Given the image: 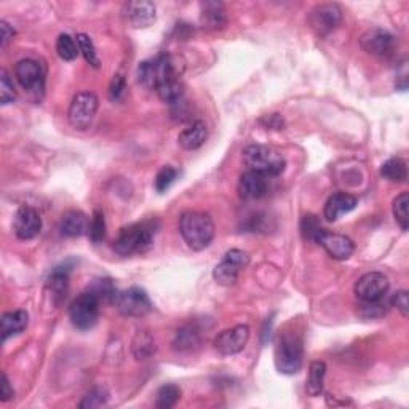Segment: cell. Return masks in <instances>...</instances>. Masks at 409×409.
<instances>
[{
  "label": "cell",
  "instance_id": "d6a6232c",
  "mask_svg": "<svg viewBox=\"0 0 409 409\" xmlns=\"http://www.w3.org/2000/svg\"><path fill=\"white\" fill-rule=\"evenodd\" d=\"M56 52H58L60 58L65 61H74L80 53L77 42L69 34H61L58 37V40H56Z\"/></svg>",
  "mask_w": 409,
  "mask_h": 409
},
{
  "label": "cell",
  "instance_id": "7bdbcfd3",
  "mask_svg": "<svg viewBox=\"0 0 409 409\" xmlns=\"http://www.w3.org/2000/svg\"><path fill=\"white\" fill-rule=\"evenodd\" d=\"M13 37L15 29L7 21H0V47H2V50L7 48L9 43L13 40Z\"/></svg>",
  "mask_w": 409,
  "mask_h": 409
},
{
  "label": "cell",
  "instance_id": "7402d4cb",
  "mask_svg": "<svg viewBox=\"0 0 409 409\" xmlns=\"http://www.w3.org/2000/svg\"><path fill=\"white\" fill-rule=\"evenodd\" d=\"M88 228H90V221H88L86 215L82 211H69L62 216L60 223V230L62 237L75 238L88 234Z\"/></svg>",
  "mask_w": 409,
  "mask_h": 409
},
{
  "label": "cell",
  "instance_id": "4fadbf2b",
  "mask_svg": "<svg viewBox=\"0 0 409 409\" xmlns=\"http://www.w3.org/2000/svg\"><path fill=\"white\" fill-rule=\"evenodd\" d=\"M250 341V326L237 325L234 328L224 330L215 339V349L224 357L237 355L247 347Z\"/></svg>",
  "mask_w": 409,
  "mask_h": 409
},
{
  "label": "cell",
  "instance_id": "bcb514c9",
  "mask_svg": "<svg viewBox=\"0 0 409 409\" xmlns=\"http://www.w3.org/2000/svg\"><path fill=\"white\" fill-rule=\"evenodd\" d=\"M272 325H274V320H272V318H267L266 328L262 330V342H264V344L270 341V336H272Z\"/></svg>",
  "mask_w": 409,
  "mask_h": 409
},
{
  "label": "cell",
  "instance_id": "4dcf8cb0",
  "mask_svg": "<svg viewBox=\"0 0 409 409\" xmlns=\"http://www.w3.org/2000/svg\"><path fill=\"white\" fill-rule=\"evenodd\" d=\"M88 291L93 293L99 302H112L114 304L117 289L114 286V283L109 279H98L94 280L90 286H88Z\"/></svg>",
  "mask_w": 409,
  "mask_h": 409
},
{
  "label": "cell",
  "instance_id": "ffe728a7",
  "mask_svg": "<svg viewBox=\"0 0 409 409\" xmlns=\"http://www.w3.org/2000/svg\"><path fill=\"white\" fill-rule=\"evenodd\" d=\"M200 7L201 26L208 30H219L225 28V24H228V15H225L224 5L221 2H203Z\"/></svg>",
  "mask_w": 409,
  "mask_h": 409
},
{
  "label": "cell",
  "instance_id": "ac0fdd59",
  "mask_svg": "<svg viewBox=\"0 0 409 409\" xmlns=\"http://www.w3.org/2000/svg\"><path fill=\"white\" fill-rule=\"evenodd\" d=\"M267 179L269 178H266V176L248 169L247 173L240 176V181H238V195L243 200L262 198L267 192Z\"/></svg>",
  "mask_w": 409,
  "mask_h": 409
},
{
  "label": "cell",
  "instance_id": "5bb4252c",
  "mask_svg": "<svg viewBox=\"0 0 409 409\" xmlns=\"http://www.w3.org/2000/svg\"><path fill=\"white\" fill-rule=\"evenodd\" d=\"M360 45L369 55L387 58L395 50V37L386 29L373 28L362 35Z\"/></svg>",
  "mask_w": 409,
  "mask_h": 409
},
{
  "label": "cell",
  "instance_id": "b9f144b4",
  "mask_svg": "<svg viewBox=\"0 0 409 409\" xmlns=\"http://www.w3.org/2000/svg\"><path fill=\"white\" fill-rule=\"evenodd\" d=\"M390 306L395 307L396 310H398L403 317H408V313H409V299H408V291H405V289H401V291H396L393 296H392V299H390L388 302Z\"/></svg>",
  "mask_w": 409,
  "mask_h": 409
},
{
  "label": "cell",
  "instance_id": "277c9868",
  "mask_svg": "<svg viewBox=\"0 0 409 409\" xmlns=\"http://www.w3.org/2000/svg\"><path fill=\"white\" fill-rule=\"evenodd\" d=\"M304 363V344L294 332H285L275 345V366L281 374L299 373Z\"/></svg>",
  "mask_w": 409,
  "mask_h": 409
},
{
  "label": "cell",
  "instance_id": "836d02e7",
  "mask_svg": "<svg viewBox=\"0 0 409 409\" xmlns=\"http://www.w3.org/2000/svg\"><path fill=\"white\" fill-rule=\"evenodd\" d=\"M325 229L320 224V219L315 215H306L301 221V234L304 237L306 242H317L318 235L322 234Z\"/></svg>",
  "mask_w": 409,
  "mask_h": 409
},
{
  "label": "cell",
  "instance_id": "5b68a950",
  "mask_svg": "<svg viewBox=\"0 0 409 409\" xmlns=\"http://www.w3.org/2000/svg\"><path fill=\"white\" fill-rule=\"evenodd\" d=\"M173 75H178V71L168 55H159L152 60L142 61L138 67V80L146 90H157L160 84Z\"/></svg>",
  "mask_w": 409,
  "mask_h": 409
},
{
  "label": "cell",
  "instance_id": "2e32d148",
  "mask_svg": "<svg viewBox=\"0 0 409 409\" xmlns=\"http://www.w3.org/2000/svg\"><path fill=\"white\" fill-rule=\"evenodd\" d=\"M15 235L20 240H33L42 230V218L30 206H21L13 219Z\"/></svg>",
  "mask_w": 409,
  "mask_h": 409
},
{
  "label": "cell",
  "instance_id": "7c38bea8",
  "mask_svg": "<svg viewBox=\"0 0 409 409\" xmlns=\"http://www.w3.org/2000/svg\"><path fill=\"white\" fill-rule=\"evenodd\" d=\"M342 21V10L337 4H322L309 13V24L318 35H328Z\"/></svg>",
  "mask_w": 409,
  "mask_h": 409
},
{
  "label": "cell",
  "instance_id": "8d00e7d4",
  "mask_svg": "<svg viewBox=\"0 0 409 409\" xmlns=\"http://www.w3.org/2000/svg\"><path fill=\"white\" fill-rule=\"evenodd\" d=\"M88 237L93 243H101L106 237V219L103 211L96 210L93 213V218L90 221V228H88Z\"/></svg>",
  "mask_w": 409,
  "mask_h": 409
},
{
  "label": "cell",
  "instance_id": "6da1fadb",
  "mask_svg": "<svg viewBox=\"0 0 409 409\" xmlns=\"http://www.w3.org/2000/svg\"><path fill=\"white\" fill-rule=\"evenodd\" d=\"M179 232L189 248L201 251L208 248L215 238V223L206 213L186 211L179 218Z\"/></svg>",
  "mask_w": 409,
  "mask_h": 409
},
{
  "label": "cell",
  "instance_id": "f6af8a7d",
  "mask_svg": "<svg viewBox=\"0 0 409 409\" xmlns=\"http://www.w3.org/2000/svg\"><path fill=\"white\" fill-rule=\"evenodd\" d=\"M262 121H267V128H275V130H283V118L279 114H272Z\"/></svg>",
  "mask_w": 409,
  "mask_h": 409
},
{
  "label": "cell",
  "instance_id": "ab89813d",
  "mask_svg": "<svg viewBox=\"0 0 409 409\" xmlns=\"http://www.w3.org/2000/svg\"><path fill=\"white\" fill-rule=\"evenodd\" d=\"M387 302L386 299L376 301V302H362L360 304V315L364 318H377L386 315L387 312Z\"/></svg>",
  "mask_w": 409,
  "mask_h": 409
},
{
  "label": "cell",
  "instance_id": "30bf717a",
  "mask_svg": "<svg viewBox=\"0 0 409 409\" xmlns=\"http://www.w3.org/2000/svg\"><path fill=\"white\" fill-rule=\"evenodd\" d=\"M15 77L24 91L33 94L35 99H40L45 90V69L35 60H21L15 66Z\"/></svg>",
  "mask_w": 409,
  "mask_h": 409
},
{
  "label": "cell",
  "instance_id": "1f68e13d",
  "mask_svg": "<svg viewBox=\"0 0 409 409\" xmlns=\"http://www.w3.org/2000/svg\"><path fill=\"white\" fill-rule=\"evenodd\" d=\"M77 47H79V52L82 53V56H84L88 65L93 66L94 69H99V66H101L99 56H98L96 48H94V43L90 37H88L86 34H79L77 35Z\"/></svg>",
  "mask_w": 409,
  "mask_h": 409
},
{
  "label": "cell",
  "instance_id": "4316f807",
  "mask_svg": "<svg viewBox=\"0 0 409 409\" xmlns=\"http://www.w3.org/2000/svg\"><path fill=\"white\" fill-rule=\"evenodd\" d=\"M381 176L390 182H405L408 179L406 162L400 157H393L381 167Z\"/></svg>",
  "mask_w": 409,
  "mask_h": 409
},
{
  "label": "cell",
  "instance_id": "484cf974",
  "mask_svg": "<svg viewBox=\"0 0 409 409\" xmlns=\"http://www.w3.org/2000/svg\"><path fill=\"white\" fill-rule=\"evenodd\" d=\"M131 350H133L136 360H147V358L152 357L157 350L152 335L147 331H138V335L133 339Z\"/></svg>",
  "mask_w": 409,
  "mask_h": 409
},
{
  "label": "cell",
  "instance_id": "9c48e42d",
  "mask_svg": "<svg viewBox=\"0 0 409 409\" xmlns=\"http://www.w3.org/2000/svg\"><path fill=\"white\" fill-rule=\"evenodd\" d=\"M114 306L125 317L141 318L152 310V302L142 288L131 286L123 291H117Z\"/></svg>",
  "mask_w": 409,
  "mask_h": 409
},
{
  "label": "cell",
  "instance_id": "ba28073f",
  "mask_svg": "<svg viewBox=\"0 0 409 409\" xmlns=\"http://www.w3.org/2000/svg\"><path fill=\"white\" fill-rule=\"evenodd\" d=\"M250 266V256L243 250L232 248L224 254L221 262L213 270V279L218 285L230 286L238 280V276Z\"/></svg>",
  "mask_w": 409,
  "mask_h": 409
},
{
  "label": "cell",
  "instance_id": "f546056e",
  "mask_svg": "<svg viewBox=\"0 0 409 409\" xmlns=\"http://www.w3.org/2000/svg\"><path fill=\"white\" fill-rule=\"evenodd\" d=\"M181 395V388L176 383H167V386L160 387L159 392H157L155 406L159 409H172L178 405Z\"/></svg>",
  "mask_w": 409,
  "mask_h": 409
},
{
  "label": "cell",
  "instance_id": "60d3db41",
  "mask_svg": "<svg viewBox=\"0 0 409 409\" xmlns=\"http://www.w3.org/2000/svg\"><path fill=\"white\" fill-rule=\"evenodd\" d=\"M125 93H127V80H125L123 75L117 74L114 75V79H112L109 85V99L114 101V103H118V101L123 99Z\"/></svg>",
  "mask_w": 409,
  "mask_h": 409
},
{
  "label": "cell",
  "instance_id": "d590c367",
  "mask_svg": "<svg viewBox=\"0 0 409 409\" xmlns=\"http://www.w3.org/2000/svg\"><path fill=\"white\" fill-rule=\"evenodd\" d=\"M109 395L104 388H93L88 392L82 401L79 403V408L82 409H93V408H101L108 405Z\"/></svg>",
  "mask_w": 409,
  "mask_h": 409
},
{
  "label": "cell",
  "instance_id": "9a60e30c",
  "mask_svg": "<svg viewBox=\"0 0 409 409\" xmlns=\"http://www.w3.org/2000/svg\"><path fill=\"white\" fill-rule=\"evenodd\" d=\"M123 18L131 28L146 29L155 23V5L147 0H136L123 5Z\"/></svg>",
  "mask_w": 409,
  "mask_h": 409
},
{
  "label": "cell",
  "instance_id": "ee69618b",
  "mask_svg": "<svg viewBox=\"0 0 409 409\" xmlns=\"http://www.w3.org/2000/svg\"><path fill=\"white\" fill-rule=\"evenodd\" d=\"M15 396V392H13V388H11L10 386V381H9V377L7 374H2V396H0V400H2L4 403H7L9 400H11Z\"/></svg>",
  "mask_w": 409,
  "mask_h": 409
},
{
  "label": "cell",
  "instance_id": "d6986e66",
  "mask_svg": "<svg viewBox=\"0 0 409 409\" xmlns=\"http://www.w3.org/2000/svg\"><path fill=\"white\" fill-rule=\"evenodd\" d=\"M357 198L354 195L345 194V192H337L332 194L325 205V218L326 221L336 223L339 218H342L344 215H347L352 210L357 208Z\"/></svg>",
  "mask_w": 409,
  "mask_h": 409
},
{
  "label": "cell",
  "instance_id": "e0dca14e",
  "mask_svg": "<svg viewBox=\"0 0 409 409\" xmlns=\"http://www.w3.org/2000/svg\"><path fill=\"white\" fill-rule=\"evenodd\" d=\"M317 245H320L326 253H328L332 259L345 261L354 254L355 243L350 240L349 237L341 234H332V232L323 230L317 238Z\"/></svg>",
  "mask_w": 409,
  "mask_h": 409
},
{
  "label": "cell",
  "instance_id": "603a6c76",
  "mask_svg": "<svg viewBox=\"0 0 409 409\" xmlns=\"http://www.w3.org/2000/svg\"><path fill=\"white\" fill-rule=\"evenodd\" d=\"M29 315L26 310L7 312L2 315V342H7L10 337H15L28 328Z\"/></svg>",
  "mask_w": 409,
  "mask_h": 409
},
{
  "label": "cell",
  "instance_id": "44dd1931",
  "mask_svg": "<svg viewBox=\"0 0 409 409\" xmlns=\"http://www.w3.org/2000/svg\"><path fill=\"white\" fill-rule=\"evenodd\" d=\"M206 138H208V127L203 121H197L181 131L178 142L184 150H197L203 146Z\"/></svg>",
  "mask_w": 409,
  "mask_h": 409
},
{
  "label": "cell",
  "instance_id": "cb8c5ba5",
  "mask_svg": "<svg viewBox=\"0 0 409 409\" xmlns=\"http://www.w3.org/2000/svg\"><path fill=\"white\" fill-rule=\"evenodd\" d=\"M69 272H71V267L65 264V266L55 267L53 272L48 276L47 285L53 294L56 304H60V302L66 298L69 288Z\"/></svg>",
  "mask_w": 409,
  "mask_h": 409
},
{
  "label": "cell",
  "instance_id": "8992f818",
  "mask_svg": "<svg viewBox=\"0 0 409 409\" xmlns=\"http://www.w3.org/2000/svg\"><path fill=\"white\" fill-rule=\"evenodd\" d=\"M99 299L86 289L72 301L71 307H69V318L74 328L80 331L91 330L94 325L98 323L99 318Z\"/></svg>",
  "mask_w": 409,
  "mask_h": 409
},
{
  "label": "cell",
  "instance_id": "f35d334b",
  "mask_svg": "<svg viewBox=\"0 0 409 409\" xmlns=\"http://www.w3.org/2000/svg\"><path fill=\"white\" fill-rule=\"evenodd\" d=\"M16 99V91L13 82L10 80V75L7 71L0 72V101H2V106H7L10 103H13Z\"/></svg>",
  "mask_w": 409,
  "mask_h": 409
},
{
  "label": "cell",
  "instance_id": "7a4b0ae2",
  "mask_svg": "<svg viewBox=\"0 0 409 409\" xmlns=\"http://www.w3.org/2000/svg\"><path fill=\"white\" fill-rule=\"evenodd\" d=\"M157 225L154 221L130 224L122 228L114 242V250L121 256H133L146 253L154 245Z\"/></svg>",
  "mask_w": 409,
  "mask_h": 409
},
{
  "label": "cell",
  "instance_id": "52a82bcc",
  "mask_svg": "<svg viewBox=\"0 0 409 409\" xmlns=\"http://www.w3.org/2000/svg\"><path fill=\"white\" fill-rule=\"evenodd\" d=\"M99 108V99L93 91H80L72 98L69 106V123L75 130L85 131L91 127Z\"/></svg>",
  "mask_w": 409,
  "mask_h": 409
},
{
  "label": "cell",
  "instance_id": "e575fe53",
  "mask_svg": "<svg viewBox=\"0 0 409 409\" xmlns=\"http://www.w3.org/2000/svg\"><path fill=\"white\" fill-rule=\"evenodd\" d=\"M408 206H409V195L406 192L400 194L398 197L393 200V216L396 224L400 225L401 230H408L409 228V216H408Z\"/></svg>",
  "mask_w": 409,
  "mask_h": 409
},
{
  "label": "cell",
  "instance_id": "d4e9b609",
  "mask_svg": "<svg viewBox=\"0 0 409 409\" xmlns=\"http://www.w3.org/2000/svg\"><path fill=\"white\" fill-rule=\"evenodd\" d=\"M155 91L162 101H165L168 104H176L182 99L184 85H182L179 75H173V77H169L163 82V84H160Z\"/></svg>",
  "mask_w": 409,
  "mask_h": 409
},
{
  "label": "cell",
  "instance_id": "f1b7e54d",
  "mask_svg": "<svg viewBox=\"0 0 409 409\" xmlns=\"http://www.w3.org/2000/svg\"><path fill=\"white\" fill-rule=\"evenodd\" d=\"M173 345L174 349L179 352L194 350L200 345V335L197 332V330L192 328V326H184V328L176 331Z\"/></svg>",
  "mask_w": 409,
  "mask_h": 409
},
{
  "label": "cell",
  "instance_id": "74e56055",
  "mask_svg": "<svg viewBox=\"0 0 409 409\" xmlns=\"http://www.w3.org/2000/svg\"><path fill=\"white\" fill-rule=\"evenodd\" d=\"M178 178V172L173 167H163L155 178V191L159 194L167 192Z\"/></svg>",
  "mask_w": 409,
  "mask_h": 409
},
{
  "label": "cell",
  "instance_id": "3957f363",
  "mask_svg": "<svg viewBox=\"0 0 409 409\" xmlns=\"http://www.w3.org/2000/svg\"><path fill=\"white\" fill-rule=\"evenodd\" d=\"M243 162L251 172H256L266 178H275L285 172L286 160L279 150L262 146V144H251L243 150Z\"/></svg>",
  "mask_w": 409,
  "mask_h": 409
},
{
  "label": "cell",
  "instance_id": "83f0119b",
  "mask_svg": "<svg viewBox=\"0 0 409 409\" xmlns=\"http://www.w3.org/2000/svg\"><path fill=\"white\" fill-rule=\"evenodd\" d=\"M326 376V364L323 362H312L309 368V379L306 390L310 396H318L323 392V382Z\"/></svg>",
  "mask_w": 409,
  "mask_h": 409
},
{
  "label": "cell",
  "instance_id": "8fae6325",
  "mask_svg": "<svg viewBox=\"0 0 409 409\" xmlns=\"http://www.w3.org/2000/svg\"><path fill=\"white\" fill-rule=\"evenodd\" d=\"M390 281L382 272H368L355 283V294L362 302H376L386 299Z\"/></svg>",
  "mask_w": 409,
  "mask_h": 409
}]
</instances>
